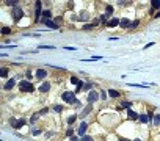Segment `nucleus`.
Masks as SVG:
<instances>
[{
  "mask_svg": "<svg viewBox=\"0 0 160 141\" xmlns=\"http://www.w3.org/2000/svg\"><path fill=\"white\" fill-rule=\"evenodd\" d=\"M112 13H113V8H112V6H107V14L110 16V14H112Z\"/></svg>",
  "mask_w": 160,
  "mask_h": 141,
  "instance_id": "32",
  "label": "nucleus"
},
{
  "mask_svg": "<svg viewBox=\"0 0 160 141\" xmlns=\"http://www.w3.org/2000/svg\"><path fill=\"white\" fill-rule=\"evenodd\" d=\"M14 78H11V80H8V82L6 83H5V89H11L13 88V86H14Z\"/></svg>",
  "mask_w": 160,
  "mask_h": 141,
  "instance_id": "15",
  "label": "nucleus"
},
{
  "mask_svg": "<svg viewBox=\"0 0 160 141\" xmlns=\"http://www.w3.org/2000/svg\"><path fill=\"white\" fill-rule=\"evenodd\" d=\"M138 119H140L143 124H148L149 121H151V115H140V118H138Z\"/></svg>",
  "mask_w": 160,
  "mask_h": 141,
  "instance_id": "11",
  "label": "nucleus"
},
{
  "mask_svg": "<svg viewBox=\"0 0 160 141\" xmlns=\"http://www.w3.org/2000/svg\"><path fill=\"white\" fill-rule=\"evenodd\" d=\"M46 77H47V70H44V69H38L36 70V78L42 80V78H46Z\"/></svg>",
  "mask_w": 160,
  "mask_h": 141,
  "instance_id": "6",
  "label": "nucleus"
},
{
  "mask_svg": "<svg viewBox=\"0 0 160 141\" xmlns=\"http://www.w3.org/2000/svg\"><path fill=\"white\" fill-rule=\"evenodd\" d=\"M119 25L123 27V28H129V27H130V22H129L127 19H121V20H119Z\"/></svg>",
  "mask_w": 160,
  "mask_h": 141,
  "instance_id": "13",
  "label": "nucleus"
},
{
  "mask_svg": "<svg viewBox=\"0 0 160 141\" xmlns=\"http://www.w3.org/2000/svg\"><path fill=\"white\" fill-rule=\"evenodd\" d=\"M152 45H154V42H148V44H146V45H145V47H143V49H145V50H146V49H148V47H152Z\"/></svg>",
  "mask_w": 160,
  "mask_h": 141,
  "instance_id": "38",
  "label": "nucleus"
},
{
  "mask_svg": "<svg viewBox=\"0 0 160 141\" xmlns=\"http://www.w3.org/2000/svg\"><path fill=\"white\" fill-rule=\"evenodd\" d=\"M2 33H3V35L11 33V28H8V27H3V28H2Z\"/></svg>",
  "mask_w": 160,
  "mask_h": 141,
  "instance_id": "23",
  "label": "nucleus"
},
{
  "mask_svg": "<svg viewBox=\"0 0 160 141\" xmlns=\"http://www.w3.org/2000/svg\"><path fill=\"white\" fill-rule=\"evenodd\" d=\"M89 111H91V105H88V107H86V108H85V110H83V111H82V116H83V118H85V116H86V115H88V113H89Z\"/></svg>",
  "mask_w": 160,
  "mask_h": 141,
  "instance_id": "20",
  "label": "nucleus"
},
{
  "mask_svg": "<svg viewBox=\"0 0 160 141\" xmlns=\"http://www.w3.org/2000/svg\"><path fill=\"white\" fill-rule=\"evenodd\" d=\"M44 24L49 27V28H52V30H58V25H57L55 22H52L50 19H49V20H44Z\"/></svg>",
  "mask_w": 160,
  "mask_h": 141,
  "instance_id": "10",
  "label": "nucleus"
},
{
  "mask_svg": "<svg viewBox=\"0 0 160 141\" xmlns=\"http://www.w3.org/2000/svg\"><path fill=\"white\" fill-rule=\"evenodd\" d=\"M10 122H11V126H13V129H21V127L25 124V119H19V121H16V119H10Z\"/></svg>",
  "mask_w": 160,
  "mask_h": 141,
  "instance_id": "3",
  "label": "nucleus"
},
{
  "mask_svg": "<svg viewBox=\"0 0 160 141\" xmlns=\"http://www.w3.org/2000/svg\"><path fill=\"white\" fill-rule=\"evenodd\" d=\"M69 141H78V140H77L75 136H71V140H69Z\"/></svg>",
  "mask_w": 160,
  "mask_h": 141,
  "instance_id": "42",
  "label": "nucleus"
},
{
  "mask_svg": "<svg viewBox=\"0 0 160 141\" xmlns=\"http://www.w3.org/2000/svg\"><path fill=\"white\" fill-rule=\"evenodd\" d=\"M108 94H110V97H119V93L116 89H108Z\"/></svg>",
  "mask_w": 160,
  "mask_h": 141,
  "instance_id": "17",
  "label": "nucleus"
},
{
  "mask_svg": "<svg viewBox=\"0 0 160 141\" xmlns=\"http://www.w3.org/2000/svg\"><path fill=\"white\" fill-rule=\"evenodd\" d=\"M24 16V11L21 10L19 6H16L14 10H13V17H14V20H19V19H22Z\"/></svg>",
  "mask_w": 160,
  "mask_h": 141,
  "instance_id": "4",
  "label": "nucleus"
},
{
  "mask_svg": "<svg viewBox=\"0 0 160 141\" xmlns=\"http://www.w3.org/2000/svg\"><path fill=\"white\" fill-rule=\"evenodd\" d=\"M31 133H33V135H41V130H31Z\"/></svg>",
  "mask_w": 160,
  "mask_h": 141,
  "instance_id": "36",
  "label": "nucleus"
},
{
  "mask_svg": "<svg viewBox=\"0 0 160 141\" xmlns=\"http://www.w3.org/2000/svg\"><path fill=\"white\" fill-rule=\"evenodd\" d=\"M78 82H80V80H78L77 77H71V83L72 85H78Z\"/></svg>",
  "mask_w": 160,
  "mask_h": 141,
  "instance_id": "24",
  "label": "nucleus"
},
{
  "mask_svg": "<svg viewBox=\"0 0 160 141\" xmlns=\"http://www.w3.org/2000/svg\"><path fill=\"white\" fill-rule=\"evenodd\" d=\"M134 141H141V140H134Z\"/></svg>",
  "mask_w": 160,
  "mask_h": 141,
  "instance_id": "44",
  "label": "nucleus"
},
{
  "mask_svg": "<svg viewBox=\"0 0 160 141\" xmlns=\"http://www.w3.org/2000/svg\"><path fill=\"white\" fill-rule=\"evenodd\" d=\"M53 110H55L57 113H61V110H63V107H61V105H55V107H53Z\"/></svg>",
  "mask_w": 160,
  "mask_h": 141,
  "instance_id": "27",
  "label": "nucleus"
},
{
  "mask_svg": "<svg viewBox=\"0 0 160 141\" xmlns=\"http://www.w3.org/2000/svg\"><path fill=\"white\" fill-rule=\"evenodd\" d=\"M130 104H132V102H127V100H126V102L121 104V108H130Z\"/></svg>",
  "mask_w": 160,
  "mask_h": 141,
  "instance_id": "22",
  "label": "nucleus"
},
{
  "mask_svg": "<svg viewBox=\"0 0 160 141\" xmlns=\"http://www.w3.org/2000/svg\"><path fill=\"white\" fill-rule=\"evenodd\" d=\"M88 19H89V14H88V13H85V11H83L82 14H80V17H78V20H82V22H85V20H88Z\"/></svg>",
  "mask_w": 160,
  "mask_h": 141,
  "instance_id": "16",
  "label": "nucleus"
},
{
  "mask_svg": "<svg viewBox=\"0 0 160 141\" xmlns=\"http://www.w3.org/2000/svg\"><path fill=\"white\" fill-rule=\"evenodd\" d=\"M151 3H152V6H154V8H160V2H159V0H152Z\"/></svg>",
  "mask_w": 160,
  "mask_h": 141,
  "instance_id": "25",
  "label": "nucleus"
},
{
  "mask_svg": "<svg viewBox=\"0 0 160 141\" xmlns=\"http://www.w3.org/2000/svg\"><path fill=\"white\" fill-rule=\"evenodd\" d=\"M82 141H94V140H93V138H91V136H85V135H83Z\"/></svg>",
  "mask_w": 160,
  "mask_h": 141,
  "instance_id": "30",
  "label": "nucleus"
},
{
  "mask_svg": "<svg viewBox=\"0 0 160 141\" xmlns=\"http://www.w3.org/2000/svg\"><path fill=\"white\" fill-rule=\"evenodd\" d=\"M63 100L64 102H67V104H74V105H80V102H78L77 99H75V93H72V91H66V93H63Z\"/></svg>",
  "mask_w": 160,
  "mask_h": 141,
  "instance_id": "1",
  "label": "nucleus"
},
{
  "mask_svg": "<svg viewBox=\"0 0 160 141\" xmlns=\"http://www.w3.org/2000/svg\"><path fill=\"white\" fill-rule=\"evenodd\" d=\"M135 27H138V20H134V22H130V27H129V28H135Z\"/></svg>",
  "mask_w": 160,
  "mask_h": 141,
  "instance_id": "29",
  "label": "nucleus"
},
{
  "mask_svg": "<svg viewBox=\"0 0 160 141\" xmlns=\"http://www.w3.org/2000/svg\"><path fill=\"white\" fill-rule=\"evenodd\" d=\"M83 88H85V89H91V88H93V85H91V83H86V85H83Z\"/></svg>",
  "mask_w": 160,
  "mask_h": 141,
  "instance_id": "33",
  "label": "nucleus"
},
{
  "mask_svg": "<svg viewBox=\"0 0 160 141\" xmlns=\"http://www.w3.org/2000/svg\"><path fill=\"white\" fill-rule=\"evenodd\" d=\"M107 19H108V14H107V13H105V14H102V16H101V20H107Z\"/></svg>",
  "mask_w": 160,
  "mask_h": 141,
  "instance_id": "34",
  "label": "nucleus"
},
{
  "mask_svg": "<svg viewBox=\"0 0 160 141\" xmlns=\"http://www.w3.org/2000/svg\"><path fill=\"white\" fill-rule=\"evenodd\" d=\"M82 89H83V82H78V85H77V88H75V91H74V93L77 94V93H80Z\"/></svg>",
  "mask_w": 160,
  "mask_h": 141,
  "instance_id": "18",
  "label": "nucleus"
},
{
  "mask_svg": "<svg viewBox=\"0 0 160 141\" xmlns=\"http://www.w3.org/2000/svg\"><path fill=\"white\" fill-rule=\"evenodd\" d=\"M93 27H94V25H88V24H86V25H83V30H91Z\"/></svg>",
  "mask_w": 160,
  "mask_h": 141,
  "instance_id": "35",
  "label": "nucleus"
},
{
  "mask_svg": "<svg viewBox=\"0 0 160 141\" xmlns=\"http://www.w3.org/2000/svg\"><path fill=\"white\" fill-rule=\"evenodd\" d=\"M107 25L108 27H116V25H119V20L116 17H113L112 20H108V22H107Z\"/></svg>",
  "mask_w": 160,
  "mask_h": 141,
  "instance_id": "14",
  "label": "nucleus"
},
{
  "mask_svg": "<svg viewBox=\"0 0 160 141\" xmlns=\"http://www.w3.org/2000/svg\"><path fill=\"white\" fill-rule=\"evenodd\" d=\"M6 74H8V70L3 67V69H2V77H6Z\"/></svg>",
  "mask_w": 160,
  "mask_h": 141,
  "instance_id": "37",
  "label": "nucleus"
},
{
  "mask_svg": "<svg viewBox=\"0 0 160 141\" xmlns=\"http://www.w3.org/2000/svg\"><path fill=\"white\" fill-rule=\"evenodd\" d=\"M86 129H88V124L86 122H82L80 124V127H78V135H85V132H86Z\"/></svg>",
  "mask_w": 160,
  "mask_h": 141,
  "instance_id": "8",
  "label": "nucleus"
},
{
  "mask_svg": "<svg viewBox=\"0 0 160 141\" xmlns=\"http://www.w3.org/2000/svg\"><path fill=\"white\" fill-rule=\"evenodd\" d=\"M49 89H50V83H49V82L42 83V85L39 86V91H41V93H47Z\"/></svg>",
  "mask_w": 160,
  "mask_h": 141,
  "instance_id": "9",
  "label": "nucleus"
},
{
  "mask_svg": "<svg viewBox=\"0 0 160 141\" xmlns=\"http://www.w3.org/2000/svg\"><path fill=\"white\" fill-rule=\"evenodd\" d=\"M47 111H49L47 108H42V110H41V115H46V113H47Z\"/></svg>",
  "mask_w": 160,
  "mask_h": 141,
  "instance_id": "40",
  "label": "nucleus"
},
{
  "mask_svg": "<svg viewBox=\"0 0 160 141\" xmlns=\"http://www.w3.org/2000/svg\"><path fill=\"white\" fill-rule=\"evenodd\" d=\"M17 3H19V2H17V0H8V2H6V5H11V6H17Z\"/></svg>",
  "mask_w": 160,
  "mask_h": 141,
  "instance_id": "21",
  "label": "nucleus"
},
{
  "mask_svg": "<svg viewBox=\"0 0 160 141\" xmlns=\"http://www.w3.org/2000/svg\"><path fill=\"white\" fill-rule=\"evenodd\" d=\"M127 116H129V119H134V121H137V119L140 118V115H138L137 111H134V110H130V108H129V111H127Z\"/></svg>",
  "mask_w": 160,
  "mask_h": 141,
  "instance_id": "7",
  "label": "nucleus"
},
{
  "mask_svg": "<svg viewBox=\"0 0 160 141\" xmlns=\"http://www.w3.org/2000/svg\"><path fill=\"white\" fill-rule=\"evenodd\" d=\"M154 122H155V126H157V124H160V113H157V115H155V118H154Z\"/></svg>",
  "mask_w": 160,
  "mask_h": 141,
  "instance_id": "26",
  "label": "nucleus"
},
{
  "mask_svg": "<svg viewBox=\"0 0 160 141\" xmlns=\"http://www.w3.org/2000/svg\"><path fill=\"white\" fill-rule=\"evenodd\" d=\"M39 49H53V45H46V44H42V45H39Z\"/></svg>",
  "mask_w": 160,
  "mask_h": 141,
  "instance_id": "31",
  "label": "nucleus"
},
{
  "mask_svg": "<svg viewBox=\"0 0 160 141\" xmlns=\"http://www.w3.org/2000/svg\"><path fill=\"white\" fill-rule=\"evenodd\" d=\"M42 16H44V20H49V17H50V11H49V10H44V11H42Z\"/></svg>",
  "mask_w": 160,
  "mask_h": 141,
  "instance_id": "19",
  "label": "nucleus"
},
{
  "mask_svg": "<svg viewBox=\"0 0 160 141\" xmlns=\"http://www.w3.org/2000/svg\"><path fill=\"white\" fill-rule=\"evenodd\" d=\"M38 119V115H35V116H31V122H35V121H36Z\"/></svg>",
  "mask_w": 160,
  "mask_h": 141,
  "instance_id": "41",
  "label": "nucleus"
},
{
  "mask_svg": "<svg viewBox=\"0 0 160 141\" xmlns=\"http://www.w3.org/2000/svg\"><path fill=\"white\" fill-rule=\"evenodd\" d=\"M66 135H67V136H72V129H69V130H67V132H66Z\"/></svg>",
  "mask_w": 160,
  "mask_h": 141,
  "instance_id": "39",
  "label": "nucleus"
},
{
  "mask_svg": "<svg viewBox=\"0 0 160 141\" xmlns=\"http://www.w3.org/2000/svg\"><path fill=\"white\" fill-rule=\"evenodd\" d=\"M118 141H129V140H126V138H119Z\"/></svg>",
  "mask_w": 160,
  "mask_h": 141,
  "instance_id": "43",
  "label": "nucleus"
},
{
  "mask_svg": "<svg viewBox=\"0 0 160 141\" xmlns=\"http://www.w3.org/2000/svg\"><path fill=\"white\" fill-rule=\"evenodd\" d=\"M42 14L41 11V2H36V20H39V16Z\"/></svg>",
  "mask_w": 160,
  "mask_h": 141,
  "instance_id": "12",
  "label": "nucleus"
},
{
  "mask_svg": "<svg viewBox=\"0 0 160 141\" xmlns=\"http://www.w3.org/2000/svg\"><path fill=\"white\" fill-rule=\"evenodd\" d=\"M75 122V116H69L67 118V124H74Z\"/></svg>",
  "mask_w": 160,
  "mask_h": 141,
  "instance_id": "28",
  "label": "nucleus"
},
{
  "mask_svg": "<svg viewBox=\"0 0 160 141\" xmlns=\"http://www.w3.org/2000/svg\"><path fill=\"white\" fill-rule=\"evenodd\" d=\"M19 89H21V91H25V93H31L35 88H33V85H31L30 82H25V80H22V82L19 83Z\"/></svg>",
  "mask_w": 160,
  "mask_h": 141,
  "instance_id": "2",
  "label": "nucleus"
},
{
  "mask_svg": "<svg viewBox=\"0 0 160 141\" xmlns=\"http://www.w3.org/2000/svg\"><path fill=\"white\" fill-rule=\"evenodd\" d=\"M99 99V94H97V91H91L88 96V102L89 104H93V102H96V100Z\"/></svg>",
  "mask_w": 160,
  "mask_h": 141,
  "instance_id": "5",
  "label": "nucleus"
}]
</instances>
